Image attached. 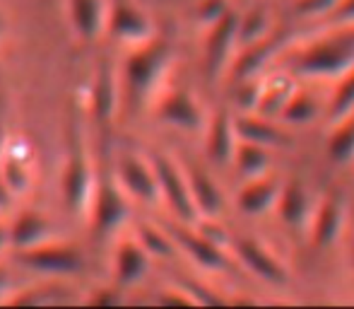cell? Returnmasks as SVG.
<instances>
[{"label":"cell","instance_id":"3957f363","mask_svg":"<svg viewBox=\"0 0 354 309\" xmlns=\"http://www.w3.org/2000/svg\"><path fill=\"white\" fill-rule=\"evenodd\" d=\"M94 186H97V167L89 159L82 128H80L77 121H73L71 133H68V157L61 177L63 201H66L68 211L75 213V215L87 213L89 206H92Z\"/></svg>","mask_w":354,"mask_h":309},{"label":"cell","instance_id":"4dcf8cb0","mask_svg":"<svg viewBox=\"0 0 354 309\" xmlns=\"http://www.w3.org/2000/svg\"><path fill=\"white\" fill-rule=\"evenodd\" d=\"M294 89H297L294 82L284 76L275 78V80H268L258 112L266 114V116H280V112L284 109V104H287V99L294 94Z\"/></svg>","mask_w":354,"mask_h":309},{"label":"cell","instance_id":"1f68e13d","mask_svg":"<svg viewBox=\"0 0 354 309\" xmlns=\"http://www.w3.org/2000/svg\"><path fill=\"white\" fill-rule=\"evenodd\" d=\"M354 112V68L347 71L342 78H337L335 89L330 94V104H328V118L335 123L337 118L347 116Z\"/></svg>","mask_w":354,"mask_h":309},{"label":"cell","instance_id":"f546056e","mask_svg":"<svg viewBox=\"0 0 354 309\" xmlns=\"http://www.w3.org/2000/svg\"><path fill=\"white\" fill-rule=\"evenodd\" d=\"M270 34V15L263 5L251 8L246 15H239V46L258 42Z\"/></svg>","mask_w":354,"mask_h":309},{"label":"cell","instance_id":"e0dca14e","mask_svg":"<svg viewBox=\"0 0 354 309\" xmlns=\"http://www.w3.org/2000/svg\"><path fill=\"white\" fill-rule=\"evenodd\" d=\"M282 191V182L270 174H261V177H251L241 186L236 196V206L243 215H263L270 208L277 206V198Z\"/></svg>","mask_w":354,"mask_h":309},{"label":"cell","instance_id":"ffe728a7","mask_svg":"<svg viewBox=\"0 0 354 309\" xmlns=\"http://www.w3.org/2000/svg\"><path fill=\"white\" fill-rule=\"evenodd\" d=\"M10 237L15 249H27L58 239V227L41 211H22L10 225Z\"/></svg>","mask_w":354,"mask_h":309},{"label":"cell","instance_id":"60d3db41","mask_svg":"<svg viewBox=\"0 0 354 309\" xmlns=\"http://www.w3.org/2000/svg\"><path fill=\"white\" fill-rule=\"evenodd\" d=\"M8 247H12V237H10V227L5 222H0V254Z\"/></svg>","mask_w":354,"mask_h":309},{"label":"cell","instance_id":"ac0fdd59","mask_svg":"<svg viewBox=\"0 0 354 309\" xmlns=\"http://www.w3.org/2000/svg\"><path fill=\"white\" fill-rule=\"evenodd\" d=\"M71 24L82 42H94L99 34L109 29V8L106 0H68Z\"/></svg>","mask_w":354,"mask_h":309},{"label":"cell","instance_id":"7402d4cb","mask_svg":"<svg viewBox=\"0 0 354 309\" xmlns=\"http://www.w3.org/2000/svg\"><path fill=\"white\" fill-rule=\"evenodd\" d=\"M152 266V256L136 237H126L116 247V283L121 288L136 285L147 276Z\"/></svg>","mask_w":354,"mask_h":309},{"label":"cell","instance_id":"4316f807","mask_svg":"<svg viewBox=\"0 0 354 309\" xmlns=\"http://www.w3.org/2000/svg\"><path fill=\"white\" fill-rule=\"evenodd\" d=\"M136 239L145 247V251L152 258H171L176 256L178 244L171 237L167 227H157L152 222H138L136 225Z\"/></svg>","mask_w":354,"mask_h":309},{"label":"cell","instance_id":"7c38bea8","mask_svg":"<svg viewBox=\"0 0 354 309\" xmlns=\"http://www.w3.org/2000/svg\"><path fill=\"white\" fill-rule=\"evenodd\" d=\"M121 94V78L116 76V68L109 61H102L97 73H94L92 89H89V112H92V118L104 133L116 116Z\"/></svg>","mask_w":354,"mask_h":309},{"label":"cell","instance_id":"836d02e7","mask_svg":"<svg viewBox=\"0 0 354 309\" xmlns=\"http://www.w3.org/2000/svg\"><path fill=\"white\" fill-rule=\"evenodd\" d=\"M340 0H294V12L304 17H318V15H330Z\"/></svg>","mask_w":354,"mask_h":309},{"label":"cell","instance_id":"ab89813d","mask_svg":"<svg viewBox=\"0 0 354 309\" xmlns=\"http://www.w3.org/2000/svg\"><path fill=\"white\" fill-rule=\"evenodd\" d=\"M12 292V276L5 266H0V302L5 300V295Z\"/></svg>","mask_w":354,"mask_h":309},{"label":"cell","instance_id":"8d00e7d4","mask_svg":"<svg viewBox=\"0 0 354 309\" xmlns=\"http://www.w3.org/2000/svg\"><path fill=\"white\" fill-rule=\"evenodd\" d=\"M121 285H102V288H94L89 292L87 302L89 305H121L123 302V295H121Z\"/></svg>","mask_w":354,"mask_h":309},{"label":"cell","instance_id":"8fae6325","mask_svg":"<svg viewBox=\"0 0 354 309\" xmlns=\"http://www.w3.org/2000/svg\"><path fill=\"white\" fill-rule=\"evenodd\" d=\"M345 230V198L340 191H326L321 201L313 206L311 220H308V232H311V244L316 249H328L340 239Z\"/></svg>","mask_w":354,"mask_h":309},{"label":"cell","instance_id":"83f0119b","mask_svg":"<svg viewBox=\"0 0 354 309\" xmlns=\"http://www.w3.org/2000/svg\"><path fill=\"white\" fill-rule=\"evenodd\" d=\"M234 167H236L246 179L261 177V174H268V167H270V152H268L266 145L239 141L236 150H234Z\"/></svg>","mask_w":354,"mask_h":309},{"label":"cell","instance_id":"5b68a950","mask_svg":"<svg viewBox=\"0 0 354 309\" xmlns=\"http://www.w3.org/2000/svg\"><path fill=\"white\" fill-rule=\"evenodd\" d=\"M149 162H152L154 172L159 179V191H162V201L169 206V211L174 213L178 222H188V225H196L201 220V213H198L196 203H193L191 184L186 177V167L171 159L167 152L152 150L147 154Z\"/></svg>","mask_w":354,"mask_h":309},{"label":"cell","instance_id":"2e32d148","mask_svg":"<svg viewBox=\"0 0 354 309\" xmlns=\"http://www.w3.org/2000/svg\"><path fill=\"white\" fill-rule=\"evenodd\" d=\"M239 145L236 123L227 107H219L207 121L205 131V154L212 164L234 162V150Z\"/></svg>","mask_w":354,"mask_h":309},{"label":"cell","instance_id":"cb8c5ba5","mask_svg":"<svg viewBox=\"0 0 354 309\" xmlns=\"http://www.w3.org/2000/svg\"><path fill=\"white\" fill-rule=\"evenodd\" d=\"M27 152L22 150H8L5 148L3 164H0V172H3V182L8 186V191L12 196H24V193L32 188L34 174H32V162L29 157H24Z\"/></svg>","mask_w":354,"mask_h":309},{"label":"cell","instance_id":"7a4b0ae2","mask_svg":"<svg viewBox=\"0 0 354 309\" xmlns=\"http://www.w3.org/2000/svg\"><path fill=\"white\" fill-rule=\"evenodd\" d=\"M354 68V27L326 34L294 56L292 71L301 78L337 80Z\"/></svg>","mask_w":354,"mask_h":309},{"label":"cell","instance_id":"d4e9b609","mask_svg":"<svg viewBox=\"0 0 354 309\" xmlns=\"http://www.w3.org/2000/svg\"><path fill=\"white\" fill-rule=\"evenodd\" d=\"M326 152L335 164L354 162V112L333 123L326 141Z\"/></svg>","mask_w":354,"mask_h":309},{"label":"cell","instance_id":"603a6c76","mask_svg":"<svg viewBox=\"0 0 354 309\" xmlns=\"http://www.w3.org/2000/svg\"><path fill=\"white\" fill-rule=\"evenodd\" d=\"M186 177L191 184L193 203H196L201 218H217L224 208V196L222 188L217 186V182L205 172V169L196 167V164H188Z\"/></svg>","mask_w":354,"mask_h":309},{"label":"cell","instance_id":"30bf717a","mask_svg":"<svg viewBox=\"0 0 354 309\" xmlns=\"http://www.w3.org/2000/svg\"><path fill=\"white\" fill-rule=\"evenodd\" d=\"M239 44V15L229 10L227 15L207 27L205 37V76L210 82H214L234 61V48Z\"/></svg>","mask_w":354,"mask_h":309},{"label":"cell","instance_id":"f35d334b","mask_svg":"<svg viewBox=\"0 0 354 309\" xmlns=\"http://www.w3.org/2000/svg\"><path fill=\"white\" fill-rule=\"evenodd\" d=\"M330 17L337 19V22L354 24V0H340V3H337V8L330 12Z\"/></svg>","mask_w":354,"mask_h":309},{"label":"cell","instance_id":"9c48e42d","mask_svg":"<svg viewBox=\"0 0 354 309\" xmlns=\"http://www.w3.org/2000/svg\"><path fill=\"white\" fill-rule=\"evenodd\" d=\"M113 172H116V179L123 186V191L136 201L154 206L162 198L157 172H154L149 157H140L138 152H121L116 164H113Z\"/></svg>","mask_w":354,"mask_h":309},{"label":"cell","instance_id":"b9f144b4","mask_svg":"<svg viewBox=\"0 0 354 309\" xmlns=\"http://www.w3.org/2000/svg\"><path fill=\"white\" fill-rule=\"evenodd\" d=\"M3 29H5V17H3V12H0V37H3Z\"/></svg>","mask_w":354,"mask_h":309},{"label":"cell","instance_id":"44dd1931","mask_svg":"<svg viewBox=\"0 0 354 309\" xmlns=\"http://www.w3.org/2000/svg\"><path fill=\"white\" fill-rule=\"evenodd\" d=\"M277 215L284 225L289 227H301L311 220L313 213V203H311V193H308L306 184L299 177L287 179L282 184L280 198H277Z\"/></svg>","mask_w":354,"mask_h":309},{"label":"cell","instance_id":"f1b7e54d","mask_svg":"<svg viewBox=\"0 0 354 309\" xmlns=\"http://www.w3.org/2000/svg\"><path fill=\"white\" fill-rule=\"evenodd\" d=\"M321 116V104L313 99V94L304 92V89H294V94L287 99L284 109L280 112V118L292 126H306V123L316 121Z\"/></svg>","mask_w":354,"mask_h":309},{"label":"cell","instance_id":"52a82bcc","mask_svg":"<svg viewBox=\"0 0 354 309\" xmlns=\"http://www.w3.org/2000/svg\"><path fill=\"white\" fill-rule=\"evenodd\" d=\"M167 230L176 239L178 249H181L196 266H201L203 271H217V273L234 271V258L229 256L227 247L212 242V239L205 237L198 227L188 225V222H181V225H169Z\"/></svg>","mask_w":354,"mask_h":309},{"label":"cell","instance_id":"6da1fadb","mask_svg":"<svg viewBox=\"0 0 354 309\" xmlns=\"http://www.w3.org/2000/svg\"><path fill=\"white\" fill-rule=\"evenodd\" d=\"M174 61V44L169 37L154 34L152 39L133 46V51L123 61L121 71V89L128 107L136 109L145 107L154 92L159 89L164 76L169 73Z\"/></svg>","mask_w":354,"mask_h":309},{"label":"cell","instance_id":"74e56055","mask_svg":"<svg viewBox=\"0 0 354 309\" xmlns=\"http://www.w3.org/2000/svg\"><path fill=\"white\" fill-rule=\"evenodd\" d=\"M157 302L159 305H196L193 297L188 295V290L183 285H174V288H164L162 292L157 295Z\"/></svg>","mask_w":354,"mask_h":309},{"label":"cell","instance_id":"ba28073f","mask_svg":"<svg viewBox=\"0 0 354 309\" xmlns=\"http://www.w3.org/2000/svg\"><path fill=\"white\" fill-rule=\"evenodd\" d=\"M234 258L256 278L270 283V285H287L289 268L287 263L258 237H236L232 242Z\"/></svg>","mask_w":354,"mask_h":309},{"label":"cell","instance_id":"9a60e30c","mask_svg":"<svg viewBox=\"0 0 354 309\" xmlns=\"http://www.w3.org/2000/svg\"><path fill=\"white\" fill-rule=\"evenodd\" d=\"M284 44H287V34H282V32L268 34V37L258 39V42L243 44V46L239 48L236 56H234L232 66H229L234 80L261 76V71L268 66V61L280 53V48Z\"/></svg>","mask_w":354,"mask_h":309},{"label":"cell","instance_id":"e575fe53","mask_svg":"<svg viewBox=\"0 0 354 309\" xmlns=\"http://www.w3.org/2000/svg\"><path fill=\"white\" fill-rule=\"evenodd\" d=\"M229 10L232 8L227 5V0H201V5H198V19H201L205 27H210L222 15H227Z\"/></svg>","mask_w":354,"mask_h":309},{"label":"cell","instance_id":"8992f818","mask_svg":"<svg viewBox=\"0 0 354 309\" xmlns=\"http://www.w3.org/2000/svg\"><path fill=\"white\" fill-rule=\"evenodd\" d=\"M15 261L27 271L41 273L46 278H61V281L71 276H80L84 271V256L80 247L58 242V239L37 244V247L15 249Z\"/></svg>","mask_w":354,"mask_h":309},{"label":"cell","instance_id":"d6986e66","mask_svg":"<svg viewBox=\"0 0 354 309\" xmlns=\"http://www.w3.org/2000/svg\"><path fill=\"white\" fill-rule=\"evenodd\" d=\"M234 123H236L239 141L258 143V145H266V148L289 145L287 133L280 126H275L272 116H266L261 112H241L239 116H234Z\"/></svg>","mask_w":354,"mask_h":309},{"label":"cell","instance_id":"484cf974","mask_svg":"<svg viewBox=\"0 0 354 309\" xmlns=\"http://www.w3.org/2000/svg\"><path fill=\"white\" fill-rule=\"evenodd\" d=\"M75 288H68L61 283V278H53V281L44 283L37 288H27V290L17 292V295L10 297L12 305H63V302L75 300Z\"/></svg>","mask_w":354,"mask_h":309},{"label":"cell","instance_id":"5bb4252c","mask_svg":"<svg viewBox=\"0 0 354 309\" xmlns=\"http://www.w3.org/2000/svg\"><path fill=\"white\" fill-rule=\"evenodd\" d=\"M106 32L113 39H118V42L133 44V46L147 42V39H152L157 34L149 15L138 8L133 0H113L111 12H109Z\"/></svg>","mask_w":354,"mask_h":309},{"label":"cell","instance_id":"277c9868","mask_svg":"<svg viewBox=\"0 0 354 309\" xmlns=\"http://www.w3.org/2000/svg\"><path fill=\"white\" fill-rule=\"evenodd\" d=\"M128 218H131V196L123 191L116 172L102 157L97 164V186H94L92 206H89L92 230L97 239H104L116 232Z\"/></svg>","mask_w":354,"mask_h":309},{"label":"cell","instance_id":"d590c367","mask_svg":"<svg viewBox=\"0 0 354 309\" xmlns=\"http://www.w3.org/2000/svg\"><path fill=\"white\" fill-rule=\"evenodd\" d=\"M178 285H183L188 290V295L193 297V302L196 305H222V297L214 295V290H210V288H205L203 283L198 281H178Z\"/></svg>","mask_w":354,"mask_h":309},{"label":"cell","instance_id":"4fadbf2b","mask_svg":"<svg viewBox=\"0 0 354 309\" xmlns=\"http://www.w3.org/2000/svg\"><path fill=\"white\" fill-rule=\"evenodd\" d=\"M157 118L181 131H201L205 126V112L186 87H171L159 97Z\"/></svg>","mask_w":354,"mask_h":309},{"label":"cell","instance_id":"d6a6232c","mask_svg":"<svg viewBox=\"0 0 354 309\" xmlns=\"http://www.w3.org/2000/svg\"><path fill=\"white\" fill-rule=\"evenodd\" d=\"M263 89H266V80H261V76L236 80L234 99H236L239 109H241V112H258L261 99H263Z\"/></svg>","mask_w":354,"mask_h":309}]
</instances>
